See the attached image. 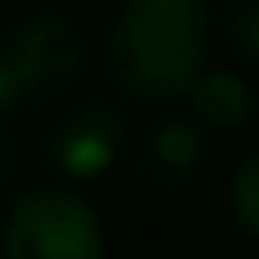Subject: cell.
Returning <instances> with one entry per match:
<instances>
[{
	"label": "cell",
	"mask_w": 259,
	"mask_h": 259,
	"mask_svg": "<svg viewBox=\"0 0 259 259\" xmlns=\"http://www.w3.org/2000/svg\"><path fill=\"white\" fill-rule=\"evenodd\" d=\"M109 73L141 100H173L191 91L205 64L200 0H123L105 36Z\"/></svg>",
	"instance_id": "6da1fadb"
},
{
	"label": "cell",
	"mask_w": 259,
	"mask_h": 259,
	"mask_svg": "<svg viewBox=\"0 0 259 259\" xmlns=\"http://www.w3.org/2000/svg\"><path fill=\"white\" fill-rule=\"evenodd\" d=\"M0 259H105V232L82 196L27 191L0 228Z\"/></svg>",
	"instance_id": "7a4b0ae2"
},
{
	"label": "cell",
	"mask_w": 259,
	"mask_h": 259,
	"mask_svg": "<svg viewBox=\"0 0 259 259\" xmlns=\"http://www.w3.org/2000/svg\"><path fill=\"white\" fill-rule=\"evenodd\" d=\"M0 55L9 59L23 100L59 96L82 73V32L64 14H32L0 41Z\"/></svg>",
	"instance_id": "3957f363"
},
{
	"label": "cell",
	"mask_w": 259,
	"mask_h": 259,
	"mask_svg": "<svg viewBox=\"0 0 259 259\" xmlns=\"http://www.w3.org/2000/svg\"><path fill=\"white\" fill-rule=\"evenodd\" d=\"M123 137H127V114L114 100H87L73 114H64V123L46 141V155L64 178L82 182V178H100L123 155Z\"/></svg>",
	"instance_id": "277c9868"
},
{
	"label": "cell",
	"mask_w": 259,
	"mask_h": 259,
	"mask_svg": "<svg viewBox=\"0 0 259 259\" xmlns=\"http://www.w3.org/2000/svg\"><path fill=\"white\" fill-rule=\"evenodd\" d=\"M191 100H196V114L219 127H232V123L250 118V109H255V91L232 68H200L191 82Z\"/></svg>",
	"instance_id": "5b68a950"
},
{
	"label": "cell",
	"mask_w": 259,
	"mask_h": 259,
	"mask_svg": "<svg viewBox=\"0 0 259 259\" xmlns=\"http://www.w3.org/2000/svg\"><path fill=\"white\" fill-rule=\"evenodd\" d=\"M150 173L155 178H187L205 159V132L191 118H164L150 132Z\"/></svg>",
	"instance_id": "8992f818"
},
{
	"label": "cell",
	"mask_w": 259,
	"mask_h": 259,
	"mask_svg": "<svg viewBox=\"0 0 259 259\" xmlns=\"http://www.w3.org/2000/svg\"><path fill=\"white\" fill-rule=\"evenodd\" d=\"M228 205H232V219H237L250 237H259V155H250V159L232 173Z\"/></svg>",
	"instance_id": "52a82bcc"
},
{
	"label": "cell",
	"mask_w": 259,
	"mask_h": 259,
	"mask_svg": "<svg viewBox=\"0 0 259 259\" xmlns=\"http://www.w3.org/2000/svg\"><path fill=\"white\" fill-rule=\"evenodd\" d=\"M223 36L237 55L259 59V0H228L223 9Z\"/></svg>",
	"instance_id": "ba28073f"
},
{
	"label": "cell",
	"mask_w": 259,
	"mask_h": 259,
	"mask_svg": "<svg viewBox=\"0 0 259 259\" xmlns=\"http://www.w3.org/2000/svg\"><path fill=\"white\" fill-rule=\"evenodd\" d=\"M18 100H23V91H18V77H14L9 59L0 55V118H5V109H9V105H18Z\"/></svg>",
	"instance_id": "9c48e42d"
},
{
	"label": "cell",
	"mask_w": 259,
	"mask_h": 259,
	"mask_svg": "<svg viewBox=\"0 0 259 259\" xmlns=\"http://www.w3.org/2000/svg\"><path fill=\"white\" fill-rule=\"evenodd\" d=\"M14 159H18V146H14V137H9V127H5V118H0V187L9 182Z\"/></svg>",
	"instance_id": "30bf717a"
}]
</instances>
